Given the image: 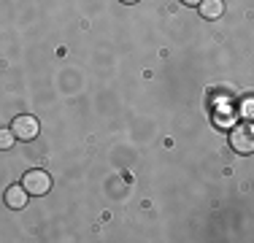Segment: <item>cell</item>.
I'll use <instances>...</instances> for the list:
<instances>
[{
  "mask_svg": "<svg viewBox=\"0 0 254 243\" xmlns=\"http://www.w3.org/2000/svg\"><path fill=\"white\" fill-rule=\"evenodd\" d=\"M22 186H25V192L30 197H44L46 192L52 189V176L46 173V170H27L25 176H22Z\"/></svg>",
  "mask_w": 254,
  "mask_h": 243,
  "instance_id": "obj_1",
  "label": "cell"
},
{
  "mask_svg": "<svg viewBox=\"0 0 254 243\" xmlns=\"http://www.w3.org/2000/svg\"><path fill=\"white\" fill-rule=\"evenodd\" d=\"M230 146H233V151H238V154H252L254 151L252 124H241V127H235V130H230Z\"/></svg>",
  "mask_w": 254,
  "mask_h": 243,
  "instance_id": "obj_2",
  "label": "cell"
},
{
  "mask_svg": "<svg viewBox=\"0 0 254 243\" xmlns=\"http://www.w3.org/2000/svg\"><path fill=\"white\" fill-rule=\"evenodd\" d=\"M11 130H14V135L19 138V141H35V138H38L41 124H38V119H35V117H30V114H22V117L14 119Z\"/></svg>",
  "mask_w": 254,
  "mask_h": 243,
  "instance_id": "obj_3",
  "label": "cell"
},
{
  "mask_svg": "<svg viewBox=\"0 0 254 243\" xmlns=\"http://www.w3.org/2000/svg\"><path fill=\"white\" fill-rule=\"evenodd\" d=\"M27 200H30V194L25 192V186H22V184H14V186L5 189V205H8V208L22 211L27 205Z\"/></svg>",
  "mask_w": 254,
  "mask_h": 243,
  "instance_id": "obj_4",
  "label": "cell"
},
{
  "mask_svg": "<svg viewBox=\"0 0 254 243\" xmlns=\"http://www.w3.org/2000/svg\"><path fill=\"white\" fill-rule=\"evenodd\" d=\"M197 8H200L203 19H219L225 14V0H200Z\"/></svg>",
  "mask_w": 254,
  "mask_h": 243,
  "instance_id": "obj_5",
  "label": "cell"
},
{
  "mask_svg": "<svg viewBox=\"0 0 254 243\" xmlns=\"http://www.w3.org/2000/svg\"><path fill=\"white\" fill-rule=\"evenodd\" d=\"M14 143H16L14 130H11V127H0V151H8Z\"/></svg>",
  "mask_w": 254,
  "mask_h": 243,
  "instance_id": "obj_6",
  "label": "cell"
},
{
  "mask_svg": "<svg viewBox=\"0 0 254 243\" xmlns=\"http://www.w3.org/2000/svg\"><path fill=\"white\" fill-rule=\"evenodd\" d=\"M241 114H244L246 119H252V117H254V114H252V100H246V103H244V108H241Z\"/></svg>",
  "mask_w": 254,
  "mask_h": 243,
  "instance_id": "obj_7",
  "label": "cell"
},
{
  "mask_svg": "<svg viewBox=\"0 0 254 243\" xmlns=\"http://www.w3.org/2000/svg\"><path fill=\"white\" fill-rule=\"evenodd\" d=\"M181 3H184V5H197L200 0H181Z\"/></svg>",
  "mask_w": 254,
  "mask_h": 243,
  "instance_id": "obj_8",
  "label": "cell"
},
{
  "mask_svg": "<svg viewBox=\"0 0 254 243\" xmlns=\"http://www.w3.org/2000/svg\"><path fill=\"white\" fill-rule=\"evenodd\" d=\"M122 3H127V5H130V3H138V0H122Z\"/></svg>",
  "mask_w": 254,
  "mask_h": 243,
  "instance_id": "obj_9",
  "label": "cell"
}]
</instances>
